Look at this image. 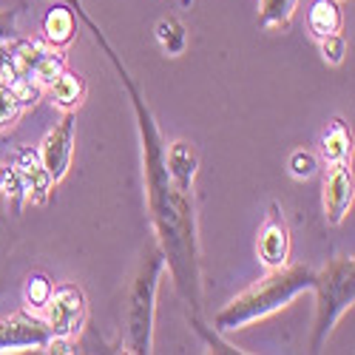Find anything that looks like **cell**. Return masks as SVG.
Segmentation results:
<instances>
[{
    "label": "cell",
    "mask_w": 355,
    "mask_h": 355,
    "mask_svg": "<svg viewBox=\"0 0 355 355\" xmlns=\"http://www.w3.org/2000/svg\"><path fill=\"white\" fill-rule=\"evenodd\" d=\"M71 6V12L88 26V32L94 35L97 46L105 51L108 63L114 66L116 77L123 80L134 116H137V131H139V145H142V176H145V193H148V211H151V222L157 230V245L165 256V268L171 270V279L180 290L182 302L193 313L196 330H202L199 310H202V270H199V236H196V208L193 196L176 191L168 165H165V139L159 134V125L154 120L151 105L145 103L139 85L123 57L108 43L105 32L97 26V20L88 15L83 0H63Z\"/></svg>",
    "instance_id": "6da1fadb"
},
{
    "label": "cell",
    "mask_w": 355,
    "mask_h": 355,
    "mask_svg": "<svg viewBox=\"0 0 355 355\" xmlns=\"http://www.w3.org/2000/svg\"><path fill=\"white\" fill-rule=\"evenodd\" d=\"M313 282H315V273L304 268V264L273 268L261 282L239 293L230 304H225L214 315V333H236L259 318H268L270 313L287 307L295 295L313 290Z\"/></svg>",
    "instance_id": "7a4b0ae2"
},
{
    "label": "cell",
    "mask_w": 355,
    "mask_h": 355,
    "mask_svg": "<svg viewBox=\"0 0 355 355\" xmlns=\"http://www.w3.org/2000/svg\"><path fill=\"white\" fill-rule=\"evenodd\" d=\"M165 273V256L159 245L148 248L139 264V273L128 290L125 307V347L134 355L154 352V315H157V293Z\"/></svg>",
    "instance_id": "3957f363"
},
{
    "label": "cell",
    "mask_w": 355,
    "mask_h": 355,
    "mask_svg": "<svg viewBox=\"0 0 355 355\" xmlns=\"http://www.w3.org/2000/svg\"><path fill=\"white\" fill-rule=\"evenodd\" d=\"M313 290H315V324H313L310 349L318 352L327 344L341 315L355 304V261L347 256L330 259L321 268V273H315Z\"/></svg>",
    "instance_id": "277c9868"
},
{
    "label": "cell",
    "mask_w": 355,
    "mask_h": 355,
    "mask_svg": "<svg viewBox=\"0 0 355 355\" xmlns=\"http://www.w3.org/2000/svg\"><path fill=\"white\" fill-rule=\"evenodd\" d=\"M43 321L51 336L60 338H77L85 327L88 318V304H85V293L77 284H57L49 304L40 310Z\"/></svg>",
    "instance_id": "5b68a950"
},
{
    "label": "cell",
    "mask_w": 355,
    "mask_h": 355,
    "mask_svg": "<svg viewBox=\"0 0 355 355\" xmlns=\"http://www.w3.org/2000/svg\"><path fill=\"white\" fill-rule=\"evenodd\" d=\"M51 333L46 321L35 310H20L9 318H0V352H23V349H46Z\"/></svg>",
    "instance_id": "8992f818"
},
{
    "label": "cell",
    "mask_w": 355,
    "mask_h": 355,
    "mask_svg": "<svg viewBox=\"0 0 355 355\" xmlns=\"http://www.w3.org/2000/svg\"><path fill=\"white\" fill-rule=\"evenodd\" d=\"M74 128H77V111H66L63 120L46 134L43 145L37 148V154H40V159H43V165H46V171H49V176H51L54 185L63 182V176H66L69 168H71V157H74Z\"/></svg>",
    "instance_id": "52a82bcc"
},
{
    "label": "cell",
    "mask_w": 355,
    "mask_h": 355,
    "mask_svg": "<svg viewBox=\"0 0 355 355\" xmlns=\"http://www.w3.org/2000/svg\"><path fill=\"white\" fill-rule=\"evenodd\" d=\"M352 171L349 162L327 165V176H324V216L327 225H341L344 216L352 208Z\"/></svg>",
    "instance_id": "ba28073f"
},
{
    "label": "cell",
    "mask_w": 355,
    "mask_h": 355,
    "mask_svg": "<svg viewBox=\"0 0 355 355\" xmlns=\"http://www.w3.org/2000/svg\"><path fill=\"white\" fill-rule=\"evenodd\" d=\"M259 261L268 270L282 268V264L290 261V230L282 219V211L276 202H270V214L259 230Z\"/></svg>",
    "instance_id": "9c48e42d"
},
{
    "label": "cell",
    "mask_w": 355,
    "mask_h": 355,
    "mask_svg": "<svg viewBox=\"0 0 355 355\" xmlns=\"http://www.w3.org/2000/svg\"><path fill=\"white\" fill-rule=\"evenodd\" d=\"M12 165L17 168V173L23 176V185H26V193H28V202L32 205H46L51 191H54V182H51V176L37 154V148H17L15 151V159Z\"/></svg>",
    "instance_id": "30bf717a"
},
{
    "label": "cell",
    "mask_w": 355,
    "mask_h": 355,
    "mask_svg": "<svg viewBox=\"0 0 355 355\" xmlns=\"http://www.w3.org/2000/svg\"><path fill=\"white\" fill-rule=\"evenodd\" d=\"M165 165H168V176L176 191L191 193L193 191V176L199 171V151L196 145L188 139H173L171 145H165Z\"/></svg>",
    "instance_id": "8fae6325"
},
{
    "label": "cell",
    "mask_w": 355,
    "mask_h": 355,
    "mask_svg": "<svg viewBox=\"0 0 355 355\" xmlns=\"http://www.w3.org/2000/svg\"><path fill=\"white\" fill-rule=\"evenodd\" d=\"M77 15L71 12L69 3L57 0V3L46 12L43 17V40L51 46V49H69L77 37Z\"/></svg>",
    "instance_id": "7c38bea8"
},
{
    "label": "cell",
    "mask_w": 355,
    "mask_h": 355,
    "mask_svg": "<svg viewBox=\"0 0 355 355\" xmlns=\"http://www.w3.org/2000/svg\"><path fill=\"white\" fill-rule=\"evenodd\" d=\"M85 94H88V85H85L83 74L71 71V69H63L60 74H57V80L49 85L51 103L60 108L63 114L66 111H80V105L85 103Z\"/></svg>",
    "instance_id": "4fadbf2b"
},
{
    "label": "cell",
    "mask_w": 355,
    "mask_h": 355,
    "mask_svg": "<svg viewBox=\"0 0 355 355\" xmlns=\"http://www.w3.org/2000/svg\"><path fill=\"white\" fill-rule=\"evenodd\" d=\"M341 23H344V15L338 0H313L307 6V28L315 40L341 32Z\"/></svg>",
    "instance_id": "5bb4252c"
},
{
    "label": "cell",
    "mask_w": 355,
    "mask_h": 355,
    "mask_svg": "<svg viewBox=\"0 0 355 355\" xmlns=\"http://www.w3.org/2000/svg\"><path fill=\"white\" fill-rule=\"evenodd\" d=\"M349 157H352V134L341 116H336L321 137V159L327 165H338V162H349Z\"/></svg>",
    "instance_id": "9a60e30c"
},
{
    "label": "cell",
    "mask_w": 355,
    "mask_h": 355,
    "mask_svg": "<svg viewBox=\"0 0 355 355\" xmlns=\"http://www.w3.org/2000/svg\"><path fill=\"white\" fill-rule=\"evenodd\" d=\"M154 35H157L159 49H162L168 57L185 54V49H188V32H185V26L176 20V17H162V20L154 26Z\"/></svg>",
    "instance_id": "2e32d148"
},
{
    "label": "cell",
    "mask_w": 355,
    "mask_h": 355,
    "mask_svg": "<svg viewBox=\"0 0 355 355\" xmlns=\"http://www.w3.org/2000/svg\"><path fill=\"white\" fill-rule=\"evenodd\" d=\"M299 0H259V26L264 28H284L290 26Z\"/></svg>",
    "instance_id": "e0dca14e"
},
{
    "label": "cell",
    "mask_w": 355,
    "mask_h": 355,
    "mask_svg": "<svg viewBox=\"0 0 355 355\" xmlns=\"http://www.w3.org/2000/svg\"><path fill=\"white\" fill-rule=\"evenodd\" d=\"M51 293H54V282H51L46 273H28V276H26V284H23V302H26L28 310L40 313V310L49 304Z\"/></svg>",
    "instance_id": "ac0fdd59"
},
{
    "label": "cell",
    "mask_w": 355,
    "mask_h": 355,
    "mask_svg": "<svg viewBox=\"0 0 355 355\" xmlns=\"http://www.w3.org/2000/svg\"><path fill=\"white\" fill-rule=\"evenodd\" d=\"M63 69H66V54H63V49H49V51L40 57V60H37V66H35V80H37L43 88H49Z\"/></svg>",
    "instance_id": "d6986e66"
},
{
    "label": "cell",
    "mask_w": 355,
    "mask_h": 355,
    "mask_svg": "<svg viewBox=\"0 0 355 355\" xmlns=\"http://www.w3.org/2000/svg\"><path fill=\"white\" fill-rule=\"evenodd\" d=\"M0 191H3L12 205H15V214L23 211V205L28 202V193H26V185H23V176L17 173L15 165H6L3 171H0Z\"/></svg>",
    "instance_id": "ffe728a7"
},
{
    "label": "cell",
    "mask_w": 355,
    "mask_h": 355,
    "mask_svg": "<svg viewBox=\"0 0 355 355\" xmlns=\"http://www.w3.org/2000/svg\"><path fill=\"white\" fill-rule=\"evenodd\" d=\"M3 85L17 97V103L23 105V111L32 108V105H37V100L43 97V85H40L37 80H32V77H12V80H6Z\"/></svg>",
    "instance_id": "44dd1931"
},
{
    "label": "cell",
    "mask_w": 355,
    "mask_h": 355,
    "mask_svg": "<svg viewBox=\"0 0 355 355\" xmlns=\"http://www.w3.org/2000/svg\"><path fill=\"white\" fill-rule=\"evenodd\" d=\"M318 46H321V57H324V63H330V66H341V63H344V57H347V40L341 37V32L321 37V40H318Z\"/></svg>",
    "instance_id": "7402d4cb"
},
{
    "label": "cell",
    "mask_w": 355,
    "mask_h": 355,
    "mask_svg": "<svg viewBox=\"0 0 355 355\" xmlns=\"http://www.w3.org/2000/svg\"><path fill=\"white\" fill-rule=\"evenodd\" d=\"M20 114H23V105L17 103V97L9 92V88L0 83V128L15 125Z\"/></svg>",
    "instance_id": "603a6c76"
},
{
    "label": "cell",
    "mask_w": 355,
    "mask_h": 355,
    "mask_svg": "<svg viewBox=\"0 0 355 355\" xmlns=\"http://www.w3.org/2000/svg\"><path fill=\"white\" fill-rule=\"evenodd\" d=\"M287 168H290V173L295 176V180H310V176L315 173V168H318V159L310 151H293Z\"/></svg>",
    "instance_id": "cb8c5ba5"
},
{
    "label": "cell",
    "mask_w": 355,
    "mask_h": 355,
    "mask_svg": "<svg viewBox=\"0 0 355 355\" xmlns=\"http://www.w3.org/2000/svg\"><path fill=\"white\" fill-rule=\"evenodd\" d=\"M17 37V9H0V43Z\"/></svg>",
    "instance_id": "d4e9b609"
},
{
    "label": "cell",
    "mask_w": 355,
    "mask_h": 355,
    "mask_svg": "<svg viewBox=\"0 0 355 355\" xmlns=\"http://www.w3.org/2000/svg\"><path fill=\"white\" fill-rule=\"evenodd\" d=\"M0 171H3V165H0Z\"/></svg>",
    "instance_id": "484cf974"
}]
</instances>
